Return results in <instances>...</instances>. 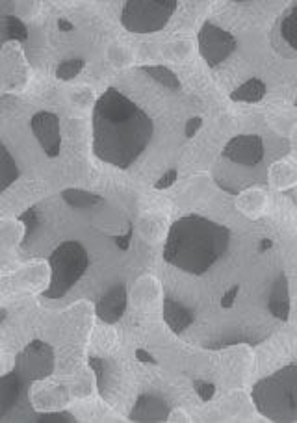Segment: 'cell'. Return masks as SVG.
Instances as JSON below:
<instances>
[{
    "label": "cell",
    "instance_id": "1",
    "mask_svg": "<svg viewBox=\"0 0 297 423\" xmlns=\"http://www.w3.org/2000/svg\"><path fill=\"white\" fill-rule=\"evenodd\" d=\"M151 117L116 87H108L93 108V152L127 169L152 138Z\"/></svg>",
    "mask_w": 297,
    "mask_h": 423
},
{
    "label": "cell",
    "instance_id": "2",
    "mask_svg": "<svg viewBox=\"0 0 297 423\" xmlns=\"http://www.w3.org/2000/svg\"><path fill=\"white\" fill-rule=\"evenodd\" d=\"M227 227L201 216H186L171 225L165 240L164 260L182 271L203 275L229 247Z\"/></svg>",
    "mask_w": 297,
    "mask_h": 423
},
{
    "label": "cell",
    "instance_id": "3",
    "mask_svg": "<svg viewBox=\"0 0 297 423\" xmlns=\"http://www.w3.org/2000/svg\"><path fill=\"white\" fill-rule=\"evenodd\" d=\"M253 401L262 416L273 422L297 420V366L290 364L256 382Z\"/></svg>",
    "mask_w": 297,
    "mask_h": 423
},
{
    "label": "cell",
    "instance_id": "4",
    "mask_svg": "<svg viewBox=\"0 0 297 423\" xmlns=\"http://www.w3.org/2000/svg\"><path fill=\"white\" fill-rule=\"evenodd\" d=\"M49 264L52 277H50V286L43 291V297L60 299L82 278L90 266V258L82 243L63 242L50 254Z\"/></svg>",
    "mask_w": 297,
    "mask_h": 423
},
{
    "label": "cell",
    "instance_id": "5",
    "mask_svg": "<svg viewBox=\"0 0 297 423\" xmlns=\"http://www.w3.org/2000/svg\"><path fill=\"white\" fill-rule=\"evenodd\" d=\"M175 0H128L121 12V23L134 34L162 30L175 13Z\"/></svg>",
    "mask_w": 297,
    "mask_h": 423
},
{
    "label": "cell",
    "instance_id": "6",
    "mask_svg": "<svg viewBox=\"0 0 297 423\" xmlns=\"http://www.w3.org/2000/svg\"><path fill=\"white\" fill-rule=\"evenodd\" d=\"M54 369V353L52 347L45 342L34 340L17 355L15 371L21 381H41L49 377Z\"/></svg>",
    "mask_w": 297,
    "mask_h": 423
},
{
    "label": "cell",
    "instance_id": "7",
    "mask_svg": "<svg viewBox=\"0 0 297 423\" xmlns=\"http://www.w3.org/2000/svg\"><path fill=\"white\" fill-rule=\"evenodd\" d=\"M236 49V39L229 32L221 30L212 23H205L199 32L201 56L207 60L208 65H218Z\"/></svg>",
    "mask_w": 297,
    "mask_h": 423
},
{
    "label": "cell",
    "instance_id": "8",
    "mask_svg": "<svg viewBox=\"0 0 297 423\" xmlns=\"http://www.w3.org/2000/svg\"><path fill=\"white\" fill-rule=\"evenodd\" d=\"M30 127L37 141L41 143L45 154L50 158L58 156L61 147L60 119H58V115L50 114V112H39V114L32 117Z\"/></svg>",
    "mask_w": 297,
    "mask_h": 423
},
{
    "label": "cell",
    "instance_id": "9",
    "mask_svg": "<svg viewBox=\"0 0 297 423\" xmlns=\"http://www.w3.org/2000/svg\"><path fill=\"white\" fill-rule=\"evenodd\" d=\"M223 156L240 165H256L264 158V143L260 136L243 134L232 138L223 149Z\"/></svg>",
    "mask_w": 297,
    "mask_h": 423
},
{
    "label": "cell",
    "instance_id": "10",
    "mask_svg": "<svg viewBox=\"0 0 297 423\" xmlns=\"http://www.w3.org/2000/svg\"><path fill=\"white\" fill-rule=\"evenodd\" d=\"M127 309V288L125 285L114 286L97 302V316L106 323H117Z\"/></svg>",
    "mask_w": 297,
    "mask_h": 423
},
{
    "label": "cell",
    "instance_id": "11",
    "mask_svg": "<svg viewBox=\"0 0 297 423\" xmlns=\"http://www.w3.org/2000/svg\"><path fill=\"white\" fill-rule=\"evenodd\" d=\"M170 416V409L165 405V401L154 395H141L136 401L130 420L132 422H165Z\"/></svg>",
    "mask_w": 297,
    "mask_h": 423
},
{
    "label": "cell",
    "instance_id": "12",
    "mask_svg": "<svg viewBox=\"0 0 297 423\" xmlns=\"http://www.w3.org/2000/svg\"><path fill=\"white\" fill-rule=\"evenodd\" d=\"M164 320L173 333H182L184 329H188L194 323V314L186 307H182L181 302L173 301V299H165Z\"/></svg>",
    "mask_w": 297,
    "mask_h": 423
},
{
    "label": "cell",
    "instance_id": "13",
    "mask_svg": "<svg viewBox=\"0 0 297 423\" xmlns=\"http://www.w3.org/2000/svg\"><path fill=\"white\" fill-rule=\"evenodd\" d=\"M269 312L279 320H288L290 314V297H288V280L286 277H279V280L275 282L269 296Z\"/></svg>",
    "mask_w": 297,
    "mask_h": 423
},
{
    "label": "cell",
    "instance_id": "14",
    "mask_svg": "<svg viewBox=\"0 0 297 423\" xmlns=\"http://www.w3.org/2000/svg\"><path fill=\"white\" fill-rule=\"evenodd\" d=\"M266 95V84L260 79H251L231 93L236 103H258Z\"/></svg>",
    "mask_w": 297,
    "mask_h": 423
},
{
    "label": "cell",
    "instance_id": "15",
    "mask_svg": "<svg viewBox=\"0 0 297 423\" xmlns=\"http://www.w3.org/2000/svg\"><path fill=\"white\" fill-rule=\"evenodd\" d=\"M19 388H21V377L15 373H8L4 379H2V393H0V401H2V409L0 412L6 414L19 398Z\"/></svg>",
    "mask_w": 297,
    "mask_h": 423
},
{
    "label": "cell",
    "instance_id": "16",
    "mask_svg": "<svg viewBox=\"0 0 297 423\" xmlns=\"http://www.w3.org/2000/svg\"><path fill=\"white\" fill-rule=\"evenodd\" d=\"M61 197H63L67 205H71L73 208H90V206L103 203V199H101L99 195L84 192V189H74V187L63 189V192H61Z\"/></svg>",
    "mask_w": 297,
    "mask_h": 423
},
{
    "label": "cell",
    "instance_id": "17",
    "mask_svg": "<svg viewBox=\"0 0 297 423\" xmlns=\"http://www.w3.org/2000/svg\"><path fill=\"white\" fill-rule=\"evenodd\" d=\"M0 162H2V169H0V189H6L19 178L17 163L12 158V154L8 152L6 147L0 149Z\"/></svg>",
    "mask_w": 297,
    "mask_h": 423
},
{
    "label": "cell",
    "instance_id": "18",
    "mask_svg": "<svg viewBox=\"0 0 297 423\" xmlns=\"http://www.w3.org/2000/svg\"><path fill=\"white\" fill-rule=\"evenodd\" d=\"M143 71H145L149 76H152V79L156 80V82H160V84L165 85V87H170V90H178V87H181V80L176 79L175 74L171 73L167 67L145 65L143 67Z\"/></svg>",
    "mask_w": 297,
    "mask_h": 423
},
{
    "label": "cell",
    "instance_id": "19",
    "mask_svg": "<svg viewBox=\"0 0 297 423\" xmlns=\"http://www.w3.org/2000/svg\"><path fill=\"white\" fill-rule=\"evenodd\" d=\"M280 32H283L285 41H288L291 49L297 50V4L285 15L283 25H280Z\"/></svg>",
    "mask_w": 297,
    "mask_h": 423
},
{
    "label": "cell",
    "instance_id": "20",
    "mask_svg": "<svg viewBox=\"0 0 297 423\" xmlns=\"http://www.w3.org/2000/svg\"><path fill=\"white\" fill-rule=\"evenodd\" d=\"M82 67H84V61L82 60L63 61V63L56 69V79H60V80L74 79V76L82 71Z\"/></svg>",
    "mask_w": 297,
    "mask_h": 423
},
{
    "label": "cell",
    "instance_id": "21",
    "mask_svg": "<svg viewBox=\"0 0 297 423\" xmlns=\"http://www.w3.org/2000/svg\"><path fill=\"white\" fill-rule=\"evenodd\" d=\"M6 34L10 39H19V41H25L26 39L25 25H23L17 17L6 19Z\"/></svg>",
    "mask_w": 297,
    "mask_h": 423
},
{
    "label": "cell",
    "instance_id": "22",
    "mask_svg": "<svg viewBox=\"0 0 297 423\" xmlns=\"http://www.w3.org/2000/svg\"><path fill=\"white\" fill-rule=\"evenodd\" d=\"M37 422L41 423H71L74 422V417L67 412H52V414H45V416H37Z\"/></svg>",
    "mask_w": 297,
    "mask_h": 423
},
{
    "label": "cell",
    "instance_id": "23",
    "mask_svg": "<svg viewBox=\"0 0 297 423\" xmlns=\"http://www.w3.org/2000/svg\"><path fill=\"white\" fill-rule=\"evenodd\" d=\"M21 221L23 223H26V236H25V242L30 238V232L34 229H36L37 225V216H36V208H30V210H26L23 216H21Z\"/></svg>",
    "mask_w": 297,
    "mask_h": 423
},
{
    "label": "cell",
    "instance_id": "24",
    "mask_svg": "<svg viewBox=\"0 0 297 423\" xmlns=\"http://www.w3.org/2000/svg\"><path fill=\"white\" fill-rule=\"evenodd\" d=\"M194 388L195 392H197V395H199L203 401H210L214 395V384H210V382H203V381H195L194 382Z\"/></svg>",
    "mask_w": 297,
    "mask_h": 423
},
{
    "label": "cell",
    "instance_id": "25",
    "mask_svg": "<svg viewBox=\"0 0 297 423\" xmlns=\"http://www.w3.org/2000/svg\"><path fill=\"white\" fill-rule=\"evenodd\" d=\"M175 180H176V169H170L162 178H160V180L156 182V187L158 189H164V187H170Z\"/></svg>",
    "mask_w": 297,
    "mask_h": 423
},
{
    "label": "cell",
    "instance_id": "26",
    "mask_svg": "<svg viewBox=\"0 0 297 423\" xmlns=\"http://www.w3.org/2000/svg\"><path fill=\"white\" fill-rule=\"evenodd\" d=\"M199 128H201V117L190 119L188 125H186V136H188V138H194V134L197 132Z\"/></svg>",
    "mask_w": 297,
    "mask_h": 423
},
{
    "label": "cell",
    "instance_id": "27",
    "mask_svg": "<svg viewBox=\"0 0 297 423\" xmlns=\"http://www.w3.org/2000/svg\"><path fill=\"white\" fill-rule=\"evenodd\" d=\"M90 366L93 369H95V373H97V379L99 382H101V377H103V362L99 360V358H91L90 360Z\"/></svg>",
    "mask_w": 297,
    "mask_h": 423
},
{
    "label": "cell",
    "instance_id": "28",
    "mask_svg": "<svg viewBox=\"0 0 297 423\" xmlns=\"http://www.w3.org/2000/svg\"><path fill=\"white\" fill-rule=\"evenodd\" d=\"M238 290H240V286H234V288H232V290L223 297V307H231L232 301H234V297H236Z\"/></svg>",
    "mask_w": 297,
    "mask_h": 423
},
{
    "label": "cell",
    "instance_id": "29",
    "mask_svg": "<svg viewBox=\"0 0 297 423\" xmlns=\"http://www.w3.org/2000/svg\"><path fill=\"white\" fill-rule=\"evenodd\" d=\"M136 358H138V360H141V362H151V364L156 362V360H154V358H152L151 355H149V353H147V351H143V349L136 351Z\"/></svg>",
    "mask_w": 297,
    "mask_h": 423
},
{
    "label": "cell",
    "instance_id": "30",
    "mask_svg": "<svg viewBox=\"0 0 297 423\" xmlns=\"http://www.w3.org/2000/svg\"><path fill=\"white\" fill-rule=\"evenodd\" d=\"M58 26H60V30H63V32L73 30V25H71V23H67V21H63V19H61L60 23H58Z\"/></svg>",
    "mask_w": 297,
    "mask_h": 423
}]
</instances>
